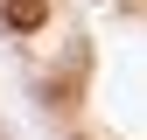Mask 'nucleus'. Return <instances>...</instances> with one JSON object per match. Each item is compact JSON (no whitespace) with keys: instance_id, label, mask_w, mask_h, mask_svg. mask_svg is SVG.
<instances>
[{"instance_id":"obj_1","label":"nucleus","mask_w":147,"mask_h":140,"mask_svg":"<svg viewBox=\"0 0 147 140\" xmlns=\"http://www.w3.org/2000/svg\"><path fill=\"white\" fill-rule=\"evenodd\" d=\"M0 14H7V28H21V35H28V28H42V21H49V0H7Z\"/></svg>"}]
</instances>
